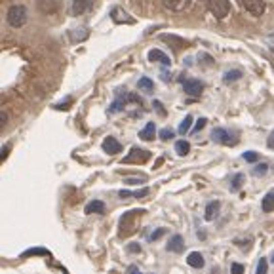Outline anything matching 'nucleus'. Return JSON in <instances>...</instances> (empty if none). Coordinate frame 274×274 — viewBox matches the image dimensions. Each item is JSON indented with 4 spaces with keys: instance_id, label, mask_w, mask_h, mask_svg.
Wrapping results in <instances>:
<instances>
[{
    "instance_id": "obj_1",
    "label": "nucleus",
    "mask_w": 274,
    "mask_h": 274,
    "mask_svg": "<svg viewBox=\"0 0 274 274\" xmlns=\"http://www.w3.org/2000/svg\"><path fill=\"white\" fill-rule=\"evenodd\" d=\"M6 19H8V25L10 27H14V29H19V27H23L27 23V8H25L23 4H16V6H12L8 10V14H6Z\"/></svg>"
},
{
    "instance_id": "obj_2",
    "label": "nucleus",
    "mask_w": 274,
    "mask_h": 274,
    "mask_svg": "<svg viewBox=\"0 0 274 274\" xmlns=\"http://www.w3.org/2000/svg\"><path fill=\"white\" fill-rule=\"evenodd\" d=\"M208 10L215 16V19H225L230 12V2L228 0H208Z\"/></svg>"
},
{
    "instance_id": "obj_3",
    "label": "nucleus",
    "mask_w": 274,
    "mask_h": 274,
    "mask_svg": "<svg viewBox=\"0 0 274 274\" xmlns=\"http://www.w3.org/2000/svg\"><path fill=\"white\" fill-rule=\"evenodd\" d=\"M145 210H132V212H128L122 215V219H120V236H126V234H132L133 230V221L137 215H143Z\"/></svg>"
},
{
    "instance_id": "obj_4",
    "label": "nucleus",
    "mask_w": 274,
    "mask_h": 274,
    "mask_svg": "<svg viewBox=\"0 0 274 274\" xmlns=\"http://www.w3.org/2000/svg\"><path fill=\"white\" fill-rule=\"evenodd\" d=\"M150 158V152L145 149H137V147H133L132 150H130V154L124 158L126 164H145L147 160Z\"/></svg>"
},
{
    "instance_id": "obj_5",
    "label": "nucleus",
    "mask_w": 274,
    "mask_h": 274,
    "mask_svg": "<svg viewBox=\"0 0 274 274\" xmlns=\"http://www.w3.org/2000/svg\"><path fill=\"white\" fill-rule=\"evenodd\" d=\"M240 4H242V8L246 10V12H250L251 16H263L265 14V2L263 0H238Z\"/></svg>"
},
{
    "instance_id": "obj_6",
    "label": "nucleus",
    "mask_w": 274,
    "mask_h": 274,
    "mask_svg": "<svg viewBox=\"0 0 274 274\" xmlns=\"http://www.w3.org/2000/svg\"><path fill=\"white\" fill-rule=\"evenodd\" d=\"M110 17H112L116 23H128V25L135 23V19H133L130 14H126V12L120 8V6H114V8L110 10Z\"/></svg>"
},
{
    "instance_id": "obj_7",
    "label": "nucleus",
    "mask_w": 274,
    "mask_h": 274,
    "mask_svg": "<svg viewBox=\"0 0 274 274\" xmlns=\"http://www.w3.org/2000/svg\"><path fill=\"white\" fill-rule=\"evenodd\" d=\"M160 38H162V42H166V44H170V46H172L173 50H183V48H187V46H188L187 40L181 38V36H177V34H162Z\"/></svg>"
},
{
    "instance_id": "obj_8",
    "label": "nucleus",
    "mask_w": 274,
    "mask_h": 274,
    "mask_svg": "<svg viewBox=\"0 0 274 274\" xmlns=\"http://www.w3.org/2000/svg\"><path fill=\"white\" fill-rule=\"evenodd\" d=\"M183 88H185V92L188 95H192V97H198V95L204 92V84L200 80H187V82H183Z\"/></svg>"
},
{
    "instance_id": "obj_9",
    "label": "nucleus",
    "mask_w": 274,
    "mask_h": 274,
    "mask_svg": "<svg viewBox=\"0 0 274 274\" xmlns=\"http://www.w3.org/2000/svg\"><path fill=\"white\" fill-rule=\"evenodd\" d=\"M162 4L172 12H183L192 4V0H162Z\"/></svg>"
},
{
    "instance_id": "obj_10",
    "label": "nucleus",
    "mask_w": 274,
    "mask_h": 274,
    "mask_svg": "<svg viewBox=\"0 0 274 274\" xmlns=\"http://www.w3.org/2000/svg\"><path fill=\"white\" fill-rule=\"evenodd\" d=\"M166 250L172 251V253H181V251L185 250V240H183V236L181 234H173L170 238V242L166 246Z\"/></svg>"
},
{
    "instance_id": "obj_11",
    "label": "nucleus",
    "mask_w": 274,
    "mask_h": 274,
    "mask_svg": "<svg viewBox=\"0 0 274 274\" xmlns=\"http://www.w3.org/2000/svg\"><path fill=\"white\" fill-rule=\"evenodd\" d=\"M103 150L107 152V154H118L120 150H122V145L120 141H116L114 137H105V141H103Z\"/></svg>"
},
{
    "instance_id": "obj_12",
    "label": "nucleus",
    "mask_w": 274,
    "mask_h": 274,
    "mask_svg": "<svg viewBox=\"0 0 274 274\" xmlns=\"http://www.w3.org/2000/svg\"><path fill=\"white\" fill-rule=\"evenodd\" d=\"M212 139L213 141H219L223 145H232V139H230V135H228L227 130H223V128H215L212 132Z\"/></svg>"
},
{
    "instance_id": "obj_13",
    "label": "nucleus",
    "mask_w": 274,
    "mask_h": 274,
    "mask_svg": "<svg viewBox=\"0 0 274 274\" xmlns=\"http://www.w3.org/2000/svg\"><path fill=\"white\" fill-rule=\"evenodd\" d=\"M149 61H158V63H162V65H166V67H170V65H172V59H170L164 52H160V50H150Z\"/></svg>"
},
{
    "instance_id": "obj_14",
    "label": "nucleus",
    "mask_w": 274,
    "mask_h": 274,
    "mask_svg": "<svg viewBox=\"0 0 274 274\" xmlns=\"http://www.w3.org/2000/svg\"><path fill=\"white\" fill-rule=\"evenodd\" d=\"M187 263H188V266H192V268H202V266L206 265L204 255L200 253V251H192V253H188Z\"/></svg>"
},
{
    "instance_id": "obj_15",
    "label": "nucleus",
    "mask_w": 274,
    "mask_h": 274,
    "mask_svg": "<svg viewBox=\"0 0 274 274\" xmlns=\"http://www.w3.org/2000/svg\"><path fill=\"white\" fill-rule=\"evenodd\" d=\"M154 133H156V126H154V122H149V124L139 132V137H141L143 141H152V139H154Z\"/></svg>"
},
{
    "instance_id": "obj_16",
    "label": "nucleus",
    "mask_w": 274,
    "mask_h": 274,
    "mask_svg": "<svg viewBox=\"0 0 274 274\" xmlns=\"http://www.w3.org/2000/svg\"><path fill=\"white\" fill-rule=\"evenodd\" d=\"M261 210L265 213H270L274 212V190H270V192H266L265 198L261 200Z\"/></svg>"
},
{
    "instance_id": "obj_17",
    "label": "nucleus",
    "mask_w": 274,
    "mask_h": 274,
    "mask_svg": "<svg viewBox=\"0 0 274 274\" xmlns=\"http://www.w3.org/2000/svg\"><path fill=\"white\" fill-rule=\"evenodd\" d=\"M221 204L215 200V202H210L208 206H206V213H204V217H206V221H213L215 219V215H217V212H219Z\"/></svg>"
},
{
    "instance_id": "obj_18",
    "label": "nucleus",
    "mask_w": 274,
    "mask_h": 274,
    "mask_svg": "<svg viewBox=\"0 0 274 274\" xmlns=\"http://www.w3.org/2000/svg\"><path fill=\"white\" fill-rule=\"evenodd\" d=\"M84 212H86L88 215H92V213H105V204H103L101 200H92V202L86 206Z\"/></svg>"
},
{
    "instance_id": "obj_19",
    "label": "nucleus",
    "mask_w": 274,
    "mask_h": 274,
    "mask_svg": "<svg viewBox=\"0 0 274 274\" xmlns=\"http://www.w3.org/2000/svg\"><path fill=\"white\" fill-rule=\"evenodd\" d=\"M188 150H190V145H188V141H185V139H181V141L175 143V152H177L179 156H187Z\"/></svg>"
},
{
    "instance_id": "obj_20",
    "label": "nucleus",
    "mask_w": 274,
    "mask_h": 274,
    "mask_svg": "<svg viewBox=\"0 0 274 274\" xmlns=\"http://www.w3.org/2000/svg\"><path fill=\"white\" fill-rule=\"evenodd\" d=\"M137 86H139V90H143V92H152V90H154V84H152V80L147 79V76L139 79Z\"/></svg>"
},
{
    "instance_id": "obj_21",
    "label": "nucleus",
    "mask_w": 274,
    "mask_h": 274,
    "mask_svg": "<svg viewBox=\"0 0 274 274\" xmlns=\"http://www.w3.org/2000/svg\"><path fill=\"white\" fill-rule=\"evenodd\" d=\"M242 79V71H227L225 72V76H223V80L227 82V84H230V82H236V80Z\"/></svg>"
},
{
    "instance_id": "obj_22",
    "label": "nucleus",
    "mask_w": 274,
    "mask_h": 274,
    "mask_svg": "<svg viewBox=\"0 0 274 274\" xmlns=\"http://www.w3.org/2000/svg\"><path fill=\"white\" fill-rule=\"evenodd\" d=\"M72 2H74V6H72V14H74V16H80V14L86 10L88 0H72Z\"/></svg>"
},
{
    "instance_id": "obj_23",
    "label": "nucleus",
    "mask_w": 274,
    "mask_h": 274,
    "mask_svg": "<svg viewBox=\"0 0 274 274\" xmlns=\"http://www.w3.org/2000/svg\"><path fill=\"white\" fill-rule=\"evenodd\" d=\"M190 124H192V116H190V114H187V116H185V120L179 124V133H183V135H185V133L190 132Z\"/></svg>"
},
{
    "instance_id": "obj_24",
    "label": "nucleus",
    "mask_w": 274,
    "mask_h": 274,
    "mask_svg": "<svg viewBox=\"0 0 274 274\" xmlns=\"http://www.w3.org/2000/svg\"><path fill=\"white\" fill-rule=\"evenodd\" d=\"M266 272H268V263H266L265 257H261L257 263V270H255V274H266Z\"/></svg>"
},
{
    "instance_id": "obj_25",
    "label": "nucleus",
    "mask_w": 274,
    "mask_h": 274,
    "mask_svg": "<svg viewBox=\"0 0 274 274\" xmlns=\"http://www.w3.org/2000/svg\"><path fill=\"white\" fill-rule=\"evenodd\" d=\"M266 172H268V164H257L255 166V170H253V175H257V177H263V175H266Z\"/></svg>"
},
{
    "instance_id": "obj_26",
    "label": "nucleus",
    "mask_w": 274,
    "mask_h": 274,
    "mask_svg": "<svg viewBox=\"0 0 274 274\" xmlns=\"http://www.w3.org/2000/svg\"><path fill=\"white\" fill-rule=\"evenodd\" d=\"M242 181H244L242 173H236L234 177H232V185H230V188H232V190H240V187H242Z\"/></svg>"
},
{
    "instance_id": "obj_27",
    "label": "nucleus",
    "mask_w": 274,
    "mask_h": 274,
    "mask_svg": "<svg viewBox=\"0 0 274 274\" xmlns=\"http://www.w3.org/2000/svg\"><path fill=\"white\" fill-rule=\"evenodd\" d=\"M242 158L246 160V162H257L259 154L255 152V150H246V152L242 154Z\"/></svg>"
},
{
    "instance_id": "obj_28",
    "label": "nucleus",
    "mask_w": 274,
    "mask_h": 274,
    "mask_svg": "<svg viewBox=\"0 0 274 274\" xmlns=\"http://www.w3.org/2000/svg\"><path fill=\"white\" fill-rule=\"evenodd\" d=\"M158 135H160V139H162V141H170V139H173V135H175V133H173L172 130H162Z\"/></svg>"
},
{
    "instance_id": "obj_29",
    "label": "nucleus",
    "mask_w": 274,
    "mask_h": 274,
    "mask_svg": "<svg viewBox=\"0 0 274 274\" xmlns=\"http://www.w3.org/2000/svg\"><path fill=\"white\" fill-rule=\"evenodd\" d=\"M122 109H124V101H114L109 107V112H120Z\"/></svg>"
},
{
    "instance_id": "obj_30",
    "label": "nucleus",
    "mask_w": 274,
    "mask_h": 274,
    "mask_svg": "<svg viewBox=\"0 0 274 274\" xmlns=\"http://www.w3.org/2000/svg\"><path fill=\"white\" fill-rule=\"evenodd\" d=\"M230 274H244V266L240 263H232L230 266Z\"/></svg>"
},
{
    "instance_id": "obj_31",
    "label": "nucleus",
    "mask_w": 274,
    "mask_h": 274,
    "mask_svg": "<svg viewBox=\"0 0 274 274\" xmlns=\"http://www.w3.org/2000/svg\"><path fill=\"white\" fill-rule=\"evenodd\" d=\"M206 124H208V120H206V118H200V120L196 122V126H194V132H200V130H204V128H206Z\"/></svg>"
},
{
    "instance_id": "obj_32",
    "label": "nucleus",
    "mask_w": 274,
    "mask_h": 274,
    "mask_svg": "<svg viewBox=\"0 0 274 274\" xmlns=\"http://www.w3.org/2000/svg\"><path fill=\"white\" fill-rule=\"evenodd\" d=\"M128 251H130V253H141V246H139V244H130V246H128Z\"/></svg>"
},
{
    "instance_id": "obj_33",
    "label": "nucleus",
    "mask_w": 274,
    "mask_h": 274,
    "mask_svg": "<svg viewBox=\"0 0 274 274\" xmlns=\"http://www.w3.org/2000/svg\"><path fill=\"white\" fill-rule=\"evenodd\" d=\"M147 194H149V188H141V190H135V192H133L135 198H141V196H147Z\"/></svg>"
},
{
    "instance_id": "obj_34",
    "label": "nucleus",
    "mask_w": 274,
    "mask_h": 274,
    "mask_svg": "<svg viewBox=\"0 0 274 274\" xmlns=\"http://www.w3.org/2000/svg\"><path fill=\"white\" fill-rule=\"evenodd\" d=\"M126 274H141V270H139V266L130 265V266H128V272H126Z\"/></svg>"
},
{
    "instance_id": "obj_35",
    "label": "nucleus",
    "mask_w": 274,
    "mask_h": 274,
    "mask_svg": "<svg viewBox=\"0 0 274 274\" xmlns=\"http://www.w3.org/2000/svg\"><path fill=\"white\" fill-rule=\"evenodd\" d=\"M164 232H166L164 228H158L156 232H152V234H150V240H158V238H160V236L164 234Z\"/></svg>"
},
{
    "instance_id": "obj_36",
    "label": "nucleus",
    "mask_w": 274,
    "mask_h": 274,
    "mask_svg": "<svg viewBox=\"0 0 274 274\" xmlns=\"http://www.w3.org/2000/svg\"><path fill=\"white\" fill-rule=\"evenodd\" d=\"M8 152H10V147L6 145V147L2 149V152H0V160H6V158H8Z\"/></svg>"
},
{
    "instance_id": "obj_37",
    "label": "nucleus",
    "mask_w": 274,
    "mask_h": 274,
    "mask_svg": "<svg viewBox=\"0 0 274 274\" xmlns=\"http://www.w3.org/2000/svg\"><path fill=\"white\" fill-rule=\"evenodd\" d=\"M6 122H8V114L2 110V114H0V126H6Z\"/></svg>"
},
{
    "instance_id": "obj_38",
    "label": "nucleus",
    "mask_w": 274,
    "mask_h": 274,
    "mask_svg": "<svg viewBox=\"0 0 274 274\" xmlns=\"http://www.w3.org/2000/svg\"><path fill=\"white\" fill-rule=\"evenodd\" d=\"M266 145H268V149H274V132L268 135V141H266Z\"/></svg>"
},
{
    "instance_id": "obj_39",
    "label": "nucleus",
    "mask_w": 274,
    "mask_h": 274,
    "mask_svg": "<svg viewBox=\"0 0 274 274\" xmlns=\"http://www.w3.org/2000/svg\"><path fill=\"white\" fill-rule=\"evenodd\" d=\"M145 179H126V183L128 185H139V183H143Z\"/></svg>"
},
{
    "instance_id": "obj_40",
    "label": "nucleus",
    "mask_w": 274,
    "mask_h": 274,
    "mask_svg": "<svg viewBox=\"0 0 274 274\" xmlns=\"http://www.w3.org/2000/svg\"><path fill=\"white\" fill-rule=\"evenodd\" d=\"M130 196H133V192H130V190H120V198H130Z\"/></svg>"
},
{
    "instance_id": "obj_41",
    "label": "nucleus",
    "mask_w": 274,
    "mask_h": 274,
    "mask_svg": "<svg viewBox=\"0 0 274 274\" xmlns=\"http://www.w3.org/2000/svg\"><path fill=\"white\" fill-rule=\"evenodd\" d=\"M272 263H274V255H272Z\"/></svg>"
}]
</instances>
